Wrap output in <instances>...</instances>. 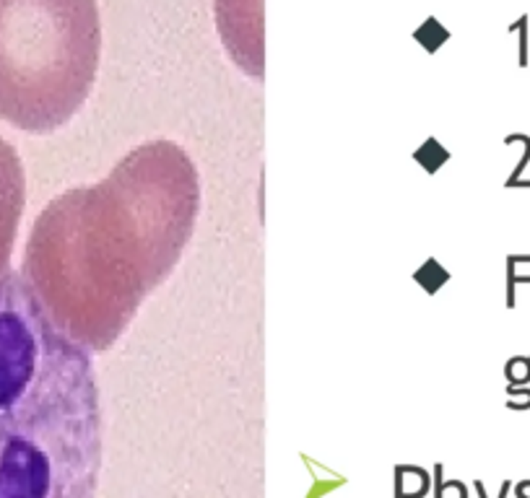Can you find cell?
<instances>
[{
  "label": "cell",
  "mask_w": 530,
  "mask_h": 498,
  "mask_svg": "<svg viewBox=\"0 0 530 498\" xmlns=\"http://www.w3.org/2000/svg\"><path fill=\"white\" fill-rule=\"evenodd\" d=\"M23 206H26V177L21 156L6 138H0V278L11 272V257Z\"/></svg>",
  "instance_id": "5"
},
{
  "label": "cell",
  "mask_w": 530,
  "mask_h": 498,
  "mask_svg": "<svg viewBox=\"0 0 530 498\" xmlns=\"http://www.w3.org/2000/svg\"><path fill=\"white\" fill-rule=\"evenodd\" d=\"M97 0H0V119L34 135L65 128L97 81Z\"/></svg>",
  "instance_id": "3"
},
{
  "label": "cell",
  "mask_w": 530,
  "mask_h": 498,
  "mask_svg": "<svg viewBox=\"0 0 530 498\" xmlns=\"http://www.w3.org/2000/svg\"><path fill=\"white\" fill-rule=\"evenodd\" d=\"M218 32L234 54L237 66L249 76L263 73V23L260 0H216Z\"/></svg>",
  "instance_id": "4"
},
{
  "label": "cell",
  "mask_w": 530,
  "mask_h": 498,
  "mask_svg": "<svg viewBox=\"0 0 530 498\" xmlns=\"http://www.w3.org/2000/svg\"><path fill=\"white\" fill-rule=\"evenodd\" d=\"M102 431L94 356L11 270L0 278V498H94Z\"/></svg>",
  "instance_id": "2"
},
{
  "label": "cell",
  "mask_w": 530,
  "mask_h": 498,
  "mask_svg": "<svg viewBox=\"0 0 530 498\" xmlns=\"http://www.w3.org/2000/svg\"><path fill=\"white\" fill-rule=\"evenodd\" d=\"M203 206L198 166L180 143H141L97 184L55 195L34 218L21 278L53 325L104 353L190 244Z\"/></svg>",
  "instance_id": "1"
}]
</instances>
